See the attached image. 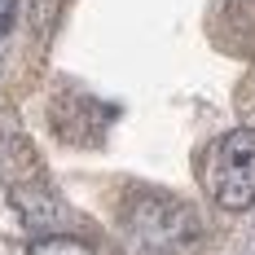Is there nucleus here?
I'll use <instances>...</instances> for the list:
<instances>
[{
	"label": "nucleus",
	"instance_id": "1",
	"mask_svg": "<svg viewBox=\"0 0 255 255\" xmlns=\"http://www.w3.org/2000/svg\"><path fill=\"white\" fill-rule=\"evenodd\" d=\"M203 185L229 211H247L255 203V128H233L207 150Z\"/></svg>",
	"mask_w": 255,
	"mask_h": 255
},
{
	"label": "nucleus",
	"instance_id": "2",
	"mask_svg": "<svg viewBox=\"0 0 255 255\" xmlns=\"http://www.w3.org/2000/svg\"><path fill=\"white\" fill-rule=\"evenodd\" d=\"M128 229L141 247H150L158 255H176L185 247L198 242V211L189 203H180L172 194H145L128 207Z\"/></svg>",
	"mask_w": 255,
	"mask_h": 255
},
{
	"label": "nucleus",
	"instance_id": "3",
	"mask_svg": "<svg viewBox=\"0 0 255 255\" xmlns=\"http://www.w3.org/2000/svg\"><path fill=\"white\" fill-rule=\"evenodd\" d=\"M31 255H97L84 238H71V233H44L31 242Z\"/></svg>",
	"mask_w": 255,
	"mask_h": 255
},
{
	"label": "nucleus",
	"instance_id": "4",
	"mask_svg": "<svg viewBox=\"0 0 255 255\" xmlns=\"http://www.w3.org/2000/svg\"><path fill=\"white\" fill-rule=\"evenodd\" d=\"M13 22H18V0H0V40L13 31Z\"/></svg>",
	"mask_w": 255,
	"mask_h": 255
}]
</instances>
